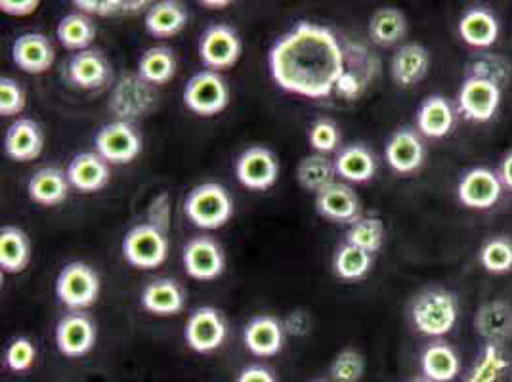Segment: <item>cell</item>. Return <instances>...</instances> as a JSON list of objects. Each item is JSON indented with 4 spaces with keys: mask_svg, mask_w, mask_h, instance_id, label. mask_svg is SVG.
<instances>
[{
    "mask_svg": "<svg viewBox=\"0 0 512 382\" xmlns=\"http://www.w3.org/2000/svg\"><path fill=\"white\" fill-rule=\"evenodd\" d=\"M67 180L71 188L81 193H96L109 184V163L96 151H83L75 155L67 165Z\"/></svg>",
    "mask_w": 512,
    "mask_h": 382,
    "instance_id": "20",
    "label": "cell"
},
{
    "mask_svg": "<svg viewBox=\"0 0 512 382\" xmlns=\"http://www.w3.org/2000/svg\"><path fill=\"white\" fill-rule=\"evenodd\" d=\"M56 37L67 50L83 52L96 39V25L83 12H71L58 23Z\"/></svg>",
    "mask_w": 512,
    "mask_h": 382,
    "instance_id": "36",
    "label": "cell"
},
{
    "mask_svg": "<svg viewBox=\"0 0 512 382\" xmlns=\"http://www.w3.org/2000/svg\"><path fill=\"white\" fill-rule=\"evenodd\" d=\"M94 146L109 165H127L142 153L144 142L132 123L113 121L98 130Z\"/></svg>",
    "mask_w": 512,
    "mask_h": 382,
    "instance_id": "8",
    "label": "cell"
},
{
    "mask_svg": "<svg viewBox=\"0 0 512 382\" xmlns=\"http://www.w3.org/2000/svg\"><path fill=\"white\" fill-rule=\"evenodd\" d=\"M480 264L486 272L503 276L512 272V239L509 237H491L486 241L478 253Z\"/></svg>",
    "mask_w": 512,
    "mask_h": 382,
    "instance_id": "41",
    "label": "cell"
},
{
    "mask_svg": "<svg viewBox=\"0 0 512 382\" xmlns=\"http://www.w3.org/2000/svg\"><path fill=\"white\" fill-rule=\"evenodd\" d=\"M184 106L199 117H214L230 104V86L216 71L195 73L184 88Z\"/></svg>",
    "mask_w": 512,
    "mask_h": 382,
    "instance_id": "6",
    "label": "cell"
},
{
    "mask_svg": "<svg viewBox=\"0 0 512 382\" xmlns=\"http://www.w3.org/2000/svg\"><path fill=\"white\" fill-rule=\"evenodd\" d=\"M98 339L94 319L85 312H71L56 325V346L65 358H83L92 352Z\"/></svg>",
    "mask_w": 512,
    "mask_h": 382,
    "instance_id": "14",
    "label": "cell"
},
{
    "mask_svg": "<svg viewBox=\"0 0 512 382\" xmlns=\"http://www.w3.org/2000/svg\"><path fill=\"white\" fill-rule=\"evenodd\" d=\"M73 4L86 16H113L125 10V2L119 0H75Z\"/></svg>",
    "mask_w": 512,
    "mask_h": 382,
    "instance_id": "47",
    "label": "cell"
},
{
    "mask_svg": "<svg viewBox=\"0 0 512 382\" xmlns=\"http://www.w3.org/2000/svg\"><path fill=\"white\" fill-rule=\"evenodd\" d=\"M499 178H501V182H503V186L505 188H509L512 191V149L503 157V161H501V167H499Z\"/></svg>",
    "mask_w": 512,
    "mask_h": 382,
    "instance_id": "50",
    "label": "cell"
},
{
    "mask_svg": "<svg viewBox=\"0 0 512 382\" xmlns=\"http://www.w3.org/2000/svg\"><path fill=\"white\" fill-rule=\"evenodd\" d=\"M411 382H432V381H428V379H425V377H423V379H415V381H411Z\"/></svg>",
    "mask_w": 512,
    "mask_h": 382,
    "instance_id": "52",
    "label": "cell"
},
{
    "mask_svg": "<svg viewBox=\"0 0 512 382\" xmlns=\"http://www.w3.org/2000/svg\"><path fill=\"white\" fill-rule=\"evenodd\" d=\"M123 256L132 268L155 270L169 256L167 234L151 224H138L123 239Z\"/></svg>",
    "mask_w": 512,
    "mask_h": 382,
    "instance_id": "5",
    "label": "cell"
},
{
    "mask_svg": "<svg viewBox=\"0 0 512 382\" xmlns=\"http://www.w3.org/2000/svg\"><path fill=\"white\" fill-rule=\"evenodd\" d=\"M67 172L58 167H43L37 170L27 182V195L35 205L58 207L69 195Z\"/></svg>",
    "mask_w": 512,
    "mask_h": 382,
    "instance_id": "27",
    "label": "cell"
},
{
    "mask_svg": "<svg viewBox=\"0 0 512 382\" xmlns=\"http://www.w3.org/2000/svg\"><path fill=\"white\" fill-rule=\"evenodd\" d=\"M386 239V228L379 216H362L354 224L348 226L346 241L358 249L367 251L369 255L381 251Z\"/></svg>",
    "mask_w": 512,
    "mask_h": 382,
    "instance_id": "38",
    "label": "cell"
},
{
    "mask_svg": "<svg viewBox=\"0 0 512 382\" xmlns=\"http://www.w3.org/2000/svg\"><path fill=\"white\" fill-rule=\"evenodd\" d=\"M39 8V0H2L0 2V10L8 16H31L33 12H37Z\"/></svg>",
    "mask_w": 512,
    "mask_h": 382,
    "instance_id": "48",
    "label": "cell"
},
{
    "mask_svg": "<svg viewBox=\"0 0 512 382\" xmlns=\"http://www.w3.org/2000/svg\"><path fill=\"white\" fill-rule=\"evenodd\" d=\"M507 369H509V360L503 348L486 344L480 358L472 365L465 382H499Z\"/></svg>",
    "mask_w": 512,
    "mask_h": 382,
    "instance_id": "40",
    "label": "cell"
},
{
    "mask_svg": "<svg viewBox=\"0 0 512 382\" xmlns=\"http://www.w3.org/2000/svg\"><path fill=\"white\" fill-rule=\"evenodd\" d=\"M188 23V10L176 0L153 2L146 12V31L155 39H169L178 35Z\"/></svg>",
    "mask_w": 512,
    "mask_h": 382,
    "instance_id": "29",
    "label": "cell"
},
{
    "mask_svg": "<svg viewBox=\"0 0 512 382\" xmlns=\"http://www.w3.org/2000/svg\"><path fill=\"white\" fill-rule=\"evenodd\" d=\"M243 52V44L234 27L226 23L211 25L199 41V58L209 71H222L234 67Z\"/></svg>",
    "mask_w": 512,
    "mask_h": 382,
    "instance_id": "9",
    "label": "cell"
},
{
    "mask_svg": "<svg viewBox=\"0 0 512 382\" xmlns=\"http://www.w3.org/2000/svg\"><path fill=\"white\" fill-rule=\"evenodd\" d=\"M235 382H278L276 375L264 365H249L245 367Z\"/></svg>",
    "mask_w": 512,
    "mask_h": 382,
    "instance_id": "49",
    "label": "cell"
},
{
    "mask_svg": "<svg viewBox=\"0 0 512 382\" xmlns=\"http://www.w3.org/2000/svg\"><path fill=\"white\" fill-rule=\"evenodd\" d=\"M465 77H480V79H488L495 85L507 86L511 81V64L509 60H505L499 54H476L465 69Z\"/></svg>",
    "mask_w": 512,
    "mask_h": 382,
    "instance_id": "39",
    "label": "cell"
},
{
    "mask_svg": "<svg viewBox=\"0 0 512 382\" xmlns=\"http://www.w3.org/2000/svg\"><path fill=\"white\" fill-rule=\"evenodd\" d=\"M140 302H142V308L153 316L169 318L184 310L186 295H184V289L178 285V281L169 277H159L144 287Z\"/></svg>",
    "mask_w": 512,
    "mask_h": 382,
    "instance_id": "25",
    "label": "cell"
},
{
    "mask_svg": "<svg viewBox=\"0 0 512 382\" xmlns=\"http://www.w3.org/2000/svg\"><path fill=\"white\" fill-rule=\"evenodd\" d=\"M184 213L201 230H218L234 216V199L222 184L205 182L195 186L186 201Z\"/></svg>",
    "mask_w": 512,
    "mask_h": 382,
    "instance_id": "3",
    "label": "cell"
},
{
    "mask_svg": "<svg viewBox=\"0 0 512 382\" xmlns=\"http://www.w3.org/2000/svg\"><path fill=\"white\" fill-rule=\"evenodd\" d=\"M503 100V88L488 79L465 77L457 94V111L470 123L491 121Z\"/></svg>",
    "mask_w": 512,
    "mask_h": 382,
    "instance_id": "7",
    "label": "cell"
},
{
    "mask_svg": "<svg viewBox=\"0 0 512 382\" xmlns=\"http://www.w3.org/2000/svg\"><path fill=\"white\" fill-rule=\"evenodd\" d=\"M235 176L247 190H270L279 178V161L272 149L253 146L235 161Z\"/></svg>",
    "mask_w": 512,
    "mask_h": 382,
    "instance_id": "10",
    "label": "cell"
},
{
    "mask_svg": "<svg viewBox=\"0 0 512 382\" xmlns=\"http://www.w3.org/2000/svg\"><path fill=\"white\" fill-rule=\"evenodd\" d=\"M457 29L463 43L478 50H486L497 43L499 31H501L495 14L482 6H472L469 10H465Z\"/></svg>",
    "mask_w": 512,
    "mask_h": 382,
    "instance_id": "26",
    "label": "cell"
},
{
    "mask_svg": "<svg viewBox=\"0 0 512 382\" xmlns=\"http://www.w3.org/2000/svg\"><path fill=\"white\" fill-rule=\"evenodd\" d=\"M316 211L335 224H354L362 218V203L348 184L335 182L316 195Z\"/></svg>",
    "mask_w": 512,
    "mask_h": 382,
    "instance_id": "17",
    "label": "cell"
},
{
    "mask_svg": "<svg viewBox=\"0 0 512 382\" xmlns=\"http://www.w3.org/2000/svg\"><path fill=\"white\" fill-rule=\"evenodd\" d=\"M409 318L421 335L440 339L453 331L459 318V302L446 289H427L413 300Z\"/></svg>",
    "mask_w": 512,
    "mask_h": 382,
    "instance_id": "2",
    "label": "cell"
},
{
    "mask_svg": "<svg viewBox=\"0 0 512 382\" xmlns=\"http://www.w3.org/2000/svg\"><path fill=\"white\" fill-rule=\"evenodd\" d=\"M476 333L486 344L503 348L512 339V304L495 298L482 304L474 316Z\"/></svg>",
    "mask_w": 512,
    "mask_h": 382,
    "instance_id": "18",
    "label": "cell"
},
{
    "mask_svg": "<svg viewBox=\"0 0 512 382\" xmlns=\"http://www.w3.org/2000/svg\"><path fill=\"white\" fill-rule=\"evenodd\" d=\"M31 262V239L16 226L0 230V268L6 274H20Z\"/></svg>",
    "mask_w": 512,
    "mask_h": 382,
    "instance_id": "32",
    "label": "cell"
},
{
    "mask_svg": "<svg viewBox=\"0 0 512 382\" xmlns=\"http://www.w3.org/2000/svg\"><path fill=\"white\" fill-rule=\"evenodd\" d=\"M228 337V327L222 314L213 306L193 310L184 327L186 344L197 354H211L218 350Z\"/></svg>",
    "mask_w": 512,
    "mask_h": 382,
    "instance_id": "11",
    "label": "cell"
},
{
    "mask_svg": "<svg viewBox=\"0 0 512 382\" xmlns=\"http://www.w3.org/2000/svg\"><path fill=\"white\" fill-rule=\"evenodd\" d=\"M407 33V20L398 8H379L369 22V37L379 46H394L400 43Z\"/></svg>",
    "mask_w": 512,
    "mask_h": 382,
    "instance_id": "34",
    "label": "cell"
},
{
    "mask_svg": "<svg viewBox=\"0 0 512 382\" xmlns=\"http://www.w3.org/2000/svg\"><path fill=\"white\" fill-rule=\"evenodd\" d=\"M44 134L33 119L14 121L4 134V151L16 163H29L41 157Z\"/></svg>",
    "mask_w": 512,
    "mask_h": 382,
    "instance_id": "22",
    "label": "cell"
},
{
    "mask_svg": "<svg viewBox=\"0 0 512 382\" xmlns=\"http://www.w3.org/2000/svg\"><path fill=\"white\" fill-rule=\"evenodd\" d=\"M176 56L167 46H153L138 60V75L151 86L167 85L176 75Z\"/></svg>",
    "mask_w": 512,
    "mask_h": 382,
    "instance_id": "33",
    "label": "cell"
},
{
    "mask_svg": "<svg viewBox=\"0 0 512 382\" xmlns=\"http://www.w3.org/2000/svg\"><path fill=\"white\" fill-rule=\"evenodd\" d=\"M503 182L497 172L486 167L470 169L461 176L457 184L459 203L474 211H488L499 203L503 195Z\"/></svg>",
    "mask_w": 512,
    "mask_h": 382,
    "instance_id": "12",
    "label": "cell"
},
{
    "mask_svg": "<svg viewBox=\"0 0 512 382\" xmlns=\"http://www.w3.org/2000/svg\"><path fill=\"white\" fill-rule=\"evenodd\" d=\"M111 77V65L100 50L77 52L67 64V79L81 90H96L106 85Z\"/></svg>",
    "mask_w": 512,
    "mask_h": 382,
    "instance_id": "23",
    "label": "cell"
},
{
    "mask_svg": "<svg viewBox=\"0 0 512 382\" xmlns=\"http://www.w3.org/2000/svg\"><path fill=\"white\" fill-rule=\"evenodd\" d=\"M314 382H325V381H314Z\"/></svg>",
    "mask_w": 512,
    "mask_h": 382,
    "instance_id": "53",
    "label": "cell"
},
{
    "mask_svg": "<svg viewBox=\"0 0 512 382\" xmlns=\"http://www.w3.org/2000/svg\"><path fill=\"white\" fill-rule=\"evenodd\" d=\"M421 371L432 382H451L461 373V360L448 342H432L421 354Z\"/></svg>",
    "mask_w": 512,
    "mask_h": 382,
    "instance_id": "31",
    "label": "cell"
},
{
    "mask_svg": "<svg viewBox=\"0 0 512 382\" xmlns=\"http://www.w3.org/2000/svg\"><path fill=\"white\" fill-rule=\"evenodd\" d=\"M25 104H27V96L23 86L10 77H2L0 79V115L16 117L25 109Z\"/></svg>",
    "mask_w": 512,
    "mask_h": 382,
    "instance_id": "45",
    "label": "cell"
},
{
    "mask_svg": "<svg viewBox=\"0 0 512 382\" xmlns=\"http://www.w3.org/2000/svg\"><path fill=\"white\" fill-rule=\"evenodd\" d=\"M308 142L316 153L329 155L341 146V130L331 119H318L308 130Z\"/></svg>",
    "mask_w": 512,
    "mask_h": 382,
    "instance_id": "42",
    "label": "cell"
},
{
    "mask_svg": "<svg viewBox=\"0 0 512 382\" xmlns=\"http://www.w3.org/2000/svg\"><path fill=\"white\" fill-rule=\"evenodd\" d=\"M148 224L155 226L157 230L169 234V226H171V197L167 191L159 193L153 201H151L150 211H148Z\"/></svg>",
    "mask_w": 512,
    "mask_h": 382,
    "instance_id": "46",
    "label": "cell"
},
{
    "mask_svg": "<svg viewBox=\"0 0 512 382\" xmlns=\"http://www.w3.org/2000/svg\"><path fill=\"white\" fill-rule=\"evenodd\" d=\"M455 127V109L448 98L434 94L428 96L417 111V128L419 134L430 140H442Z\"/></svg>",
    "mask_w": 512,
    "mask_h": 382,
    "instance_id": "28",
    "label": "cell"
},
{
    "mask_svg": "<svg viewBox=\"0 0 512 382\" xmlns=\"http://www.w3.org/2000/svg\"><path fill=\"white\" fill-rule=\"evenodd\" d=\"M428 67L430 52L423 44H402L390 62L392 81L400 88L419 85L427 77Z\"/></svg>",
    "mask_w": 512,
    "mask_h": 382,
    "instance_id": "24",
    "label": "cell"
},
{
    "mask_svg": "<svg viewBox=\"0 0 512 382\" xmlns=\"http://www.w3.org/2000/svg\"><path fill=\"white\" fill-rule=\"evenodd\" d=\"M373 255L350 243H342L333 256V272L342 281H358L371 272Z\"/></svg>",
    "mask_w": 512,
    "mask_h": 382,
    "instance_id": "37",
    "label": "cell"
},
{
    "mask_svg": "<svg viewBox=\"0 0 512 382\" xmlns=\"http://www.w3.org/2000/svg\"><path fill=\"white\" fill-rule=\"evenodd\" d=\"M268 69L283 92L310 100L331 96L348 71L337 35L312 22H299L279 37L270 48Z\"/></svg>",
    "mask_w": 512,
    "mask_h": 382,
    "instance_id": "1",
    "label": "cell"
},
{
    "mask_svg": "<svg viewBox=\"0 0 512 382\" xmlns=\"http://www.w3.org/2000/svg\"><path fill=\"white\" fill-rule=\"evenodd\" d=\"M153 102H155L153 88L136 73V75L121 77V81L113 88L109 107L119 117V121L130 123V119L146 115L153 107Z\"/></svg>",
    "mask_w": 512,
    "mask_h": 382,
    "instance_id": "15",
    "label": "cell"
},
{
    "mask_svg": "<svg viewBox=\"0 0 512 382\" xmlns=\"http://www.w3.org/2000/svg\"><path fill=\"white\" fill-rule=\"evenodd\" d=\"M384 157L388 167L398 174H413L423 167L427 148L421 134L413 128H398L386 142Z\"/></svg>",
    "mask_w": 512,
    "mask_h": 382,
    "instance_id": "16",
    "label": "cell"
},
{
    "mask_svg": "<svg viewBox=\"0 0 512 382\" xmlns=\"http://www.w3.org/2000/svg\"><path fill=\"white\" fill-rule=\"evenodd\" d=\"M35 360H37V348L27 337H18L6 346L4 361H6V367L14 373L29 371Z\"/></svg>",
    "mask_w": 512,
    "mask_h": 382,
    "instance_id": "44",
    "label": "cell"
},
{
    "mask_svg": "<svg viewBox=\"0 0 512 382\" xmlns=\"http://www.w3.org/2000/svg\"><path fill=\"white\" fill-rule=\"evenodd\" d=\"M56 297L71 312H83L100 297V276L85 262H69L56 279Z\"/></svg>",
    "mask_w": 512,
    "mask_h": 382,
    "instance_id": "4",
    "label": "cell"
},
{
    "mask_svg": "<svg viewBox=\"0 0 512 382\" xmlns=\"http://www.w3.org/2000/svg\"><path fill=\"white\" fill-rule=\"evenodd\" d=\"M201 4L207 6V8H211V10H224V8H228L232 2H230V0H201Z\"/></svg>",
    "mask_w": 512,
    "mask_h": 382,
    "instance_id": "51",
    "label": "cell"
},
{
    "mask_svg": "<svg viewBox=\"0 0 512 382\" xmlns=\"http://www.w3.org/2000/svg\"><path fill=\"white\" fill-rule=\"evenodd\" d=\"M243 344L256 358L278 356L285 344V325L274 316H256L243 329Z\"/></svg>",
    "mask_w": 512,
    "mask_h": 382,
    "instance_id": "21",
    "label": "cell"
},
{
    "mask_svg": "<svg viewBox=\"0 0 512 382\" xmlns=\"http://www.w3.org/2000/svg\"><path fill=\"white\" fill-rule=\"evenodd\" d=\"M365 371V360L362 354L346 348L331 363L329 375L335 382H358L363 377Z\"/></svg>",
    "mask_w": 512,
    "mask_h": 382,
    "instance_id": "43",
    "label": "cell"
},
{
    "mask_svg": "<svg viewBox=\"0 0 512 382\" xmlns=\"http://www.w3.org/2000/svg\"><path fill=\"white\" fill-rule=\"evenodd\" d=\"M337 176L352 184H365L377 172V159L373 151L363 144H352L342 148L335 157Z\"/></svg>",
    "mask_w": 512,
    "mask_h": 382,
    "instance_id": "30",
    "label": "cell"
},
{
    "mask_svg": "<svg viewBox=\"0 0 512 382\" xmlns=\"http://www.w3.org/2000/svg\"><path fill=\"white\" fill-rule=\"evenodd\" d=\"M335 161H331L327 155L321 153H312L306 155L297 167V180H299L300 188L312 193H320L321 190L329 188L331 184H335Z\"/></svg>",
    "mask_w": 512,
    "mask_h": 382,
    "instance_id": "35",
    "label": "cell"
},
{
    "mask_svg": "<svg viewBox=\"0 0 512 382\" xmlns=\"http://www.w3.org/2000/svg\"><path fill=\"white\" fill-rule=\"evenodd\" d=\"M12 60L29 75H43L56 62V50L43 33H23L12 44Z\"/></svg>",
    "mask_w": 512,
    "mask_h": 382,
    "instance_id": "19",
    "label": "cell"
},
{
    "mask_svg": "<svg viewBox=\"0 0 512 382\" xmlns=\"http://www.w3.org/2000/svg\"><path fill=\"white\" fill-rule=\"evenodd\" d=\"M182 262L186 274L195 281H213L224 274L226 256L218 241L209 235H197L184 245Z\"/></svg>",
    "mask_w": 512,
    "mask_h": 382,
    "instance_id": "13",
    "label": "cell"
}]
</instances>
